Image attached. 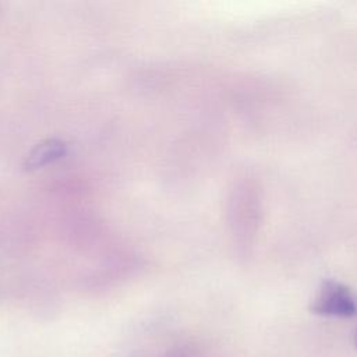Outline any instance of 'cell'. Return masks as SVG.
I'll list each match as a JSON object with an SVG mask.
<instances>
[{"instance_id":"cell-2","label":"cell","mask_w":357,"mask_h":357,"mask_svg":"<svg viewBox=\"0 0 357 357\" xmlns=\"http://www.w3.org/2000/svg\"><path fill=\"white\" fill-rule=\"evenodd\" d=\"M356 346H357V333H356Z\"/></svg>"},{"instance_id":"cell-1","label":"cell","mask_w":357,"mask_h":357,"mask_svg":"<svg viewBox=\"0 0 357 357\" xmlns=\"http://www.w3.org/2000/svg\"><path fill=\"white\" fill-rule=\"evenodd\" d=\"M311 311L322 317H354L357 315V297L346 284L329 279L321 284Z\"/></svg>"}]
</instances>
